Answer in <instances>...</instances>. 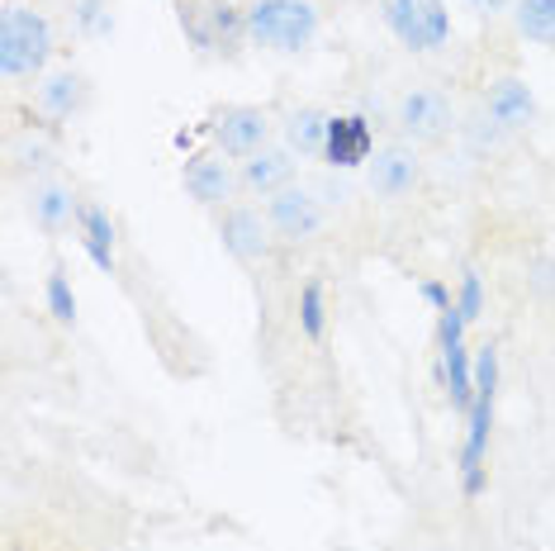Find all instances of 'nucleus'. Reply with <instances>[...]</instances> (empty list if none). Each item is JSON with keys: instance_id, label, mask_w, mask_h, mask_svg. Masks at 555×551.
I'll return each mask as SVG.
<instances>
[{"instance_id": "f257e3e1", "label": "nucleus", "mask_w": 555, "mask_h": 551, "mask_svg": "<svg viewBox=\"0 0 555 551\" xmlns=\"http://www.w3.org/2000/svg\"><path fill=\"white\" fill-rule=\"evenodd\" d=\"M494 405H499V347L475 353V405L465 413V447H461V490L465 499L485 495V452L494 433Z\"/></svg>"}, {"instance_id": "f03ea898", "label": "nucleus", "mask_w": 555, "mask_h": 551, "mask_svg": "<svg viewBox=\"0 0 555 551\" xmlns=\"http://www.w3.org/2000/svg\"><path fill=\"white\" fill-rule=\"evenodd\" d=\"M247 20V39L257 48H271V53H305L319 39L323 20L313 0H251L243 10Z\"/></svg>"}, {"instance_id": "7ed1b4c3", "label": "nucleus", "mask_w": 555, "mask_h": 551, "mask_svg": "<svg viewBox=\"0 0 555 551\" xmlns=\"http://www.w3.org/2000/svg\"><path fill=\"white\" fill-rule=\"evenodd\" d=\"M53 57V24L34 5H10L0 15V77H39Z\"/></svg>"}, {"instance_id": "20e7f679", "label": "nucleus", "mask_w": 555, "mask_h": 551, "mask_svg": "<svg viewBox=\"0 0 555 551\" xmlns=\"http://www.w3.org/2000/svg\"><path fill=\"white\" fill-rule=\"evenodd\" d=\"M380 20L409 53H437L451 39L447 0H380Z\"/></svg>"}, {"instance_id": "39448f33", "label": "nucleus", "mask_w": 555, "mask_h": 551, "mask_svg": "<svg viewBox=\"0 0 555 551\" xmlns=\"http://www.w3.org/2000/svg\"><path fill=\"white\" fill-rule=\"evenodd\" d=\"M465 329H470V323L461 319L456 305H451L447 315H441V323H437V337H441V385H447L451 405H456L461 413H470V405H475V353L465 347Z\"/></svg>"}, {"instance_id": "423d86ee", "label": "nucleus", "mask_w": 555, "mask_h": 551, "mask_svg": "<svg viewBox=\"0 0 555 551\" xmlns=\"http://www.w3.org/2000/svg\"><path fill=\"white\" fill-rule=\"evenodd\" d=\"M451 100L437 91V86H413L409 95L399 100V129L413 138V143H437V138L451 133Z\"/></svg>"}, {"instance_id": "0eeeda50", "label": "nucleus", "mask_w": 555, "mask_h": 551, "mask_svg": "<svg viewBox=\"0 0 555 551\" xmlns=\"http://www.w3.org/2000/svg\"><path fill=\"white\" fill-rule=\"evenodd\" d=\"M209 133H214V143H219V153L223 157H257L261 148H267V138H271V119L261 115L257 105H229L219 119L209 124Z\"/></svg>"}, {"instance_id": "6e6552de", "label": "nucleus", "mask_w": 555, "mask_h": 551, "mask_svg": "<svg viewBox=\"0 0 555 551\" xmlns=\"http://www.w3.org/2000/svg\"><path fill=\"white\" fill-rule=\"evenodd\" d=\"M267 219L281 238L305 243V238H313L323 229V205H319L313 191H305V185H285V191L267 195Z\"/></svg>"}, {"instance_id": "1a4fd4ad", "label": "nucleus", "mask_w": 555, "mask_h": 551, "mask_svg": "<svg viewBox=\"0 0 555 551\" xmlns=\"http://www.w3.org/2000/svg\"><path fill=\"white\" fill-rule=\"evenodd\" d=\"M219 243H223V253L237 257V261H261L271 253V219L257 215V209H247V205L223 209Z\"/></svg>"}, {"instance_id": "9d476101", "label": "nucleus", "mask_w": 555, "mask_h": 551, "mask_svg": "<svg viewBox=\"0 0 555 551\" xmlns=\"http://www.w3.org/2000/svg\"><path fill=\"white\" fill-rule=\"evenodd\" d=\"M371 148H375V133H371V119L365 115H333L327 119L323 162L333 171H351V167H361V162H371Z\"/></svg>"}, {"instance_id": "9b49d317", "label": "nucleus", "mask_w": 555, "mask_h": 551, "mask_svg": "<svg viewBox=\"0 0 555 551\" xmlns=\"http://www.w3.org/2000/svg\"><path fill=\"white\" fill-rule=\"evenodd\" d=\"M423 181V162L418 153H413L409 143H389L375 153L371 162V191L380 195V200H403V195H413V185Z\"/></svg>"}, {"instance_id": "f8f14e48", "label": "nucleus", "mask_w": 555, "mask_h": 551, "mask_svg": "<svg viewBox=\"0 0 555 551\" xmlns=\"http://www.w3.org/2000/svg\"><path fill=\"white\" fill-rule=\"evenodd\" d=\"M181 185H185V195H191L195 205L214 209V205H223V200H233L237 177H233V167L219 153H195L181 167Z\"/></svg>"}, {"instance_id": "ddd939ff", "label": "nucleus", "mask_w": 555, "mask_h": 551, "mask_svg": "<svg viewBox=\"0 0 555 551\" xmlns=\"http://www.w3.org/2000/svg\"><path fill=\"white\" fill-rule=\"evenodd\" d=\"M485 115L494 119L503 133L527 129V124L537 119V95H532V86H527L522 77H499L494 86H489V95H485Z\"/></svg>"}, {"instance_id": "4468645a", "label": "nucleus", "mask_w": 555, "mask_h": 551, "mask_svg": "<svg viewBox=\"0 0 555 551\" xmlns=\"http://www.w3.org/2000/svg\"><path fill=\"white\" fill-rule=\"evenodd\" d=\"M237 181L257 195L285 191V185H295V153H289V148H261L257 157L243 162V177Z\"/></svg>"}, {"instance_id": "2eb2a0df", "label": "nucleus", "mask_w": 555, "mask_h": 551, "mask_svg": "<svg viewBox=\"0 0 555 551\" xmlns=\"http://www.w3.org/2000/svg\"><path fill=\"white\" fill-rule=\"evenodd\" d=\"M77 223H81V247H86V257H91V267L115 276V219H109V209L81 205Z\"/></svg>"}, {"instance_id": "dca6fc26", "label": "nucleus", "mask_w": 555, "mask_h": 551, "mask_svg": "<svg viewBox=\"0 0 555 551\" xmlns=\"http://www.w3.org/2000/svg\"><path fill=\"white\" fill-rule=\"evenodd\" d=\"M327 119L333 115H323L319 105H299V110H289L285 124H281V133H285V148L295 157H323V143H327Z\"/></svg>"}, {"instance_id": "f3484780", "label": "nucleus", "mask_w": 555, "mask_h": 551, "mask_svg": "<svg viewBox=\"0 0 555 551\" xmlns=\"http://www.w3.org/2000/svg\"><path fill=\"white\" fill-rule=\"evenodd\" d=\"M77 209H81V200L72 195L67 185H57V181L39 185V191H34V200H29V219L39 223L43 233H62L72 219H77Z\"/></svg>"}, {"instance_id": "a211bd4d", "label": "nucleus", "mask_w": 555, "mask_h": 551, "mask_svg": "<svg viewBox=\"0 0 555 551\" xmlns=\"http://www.w3.org/2000/svg\"><path fill=\"white\" fill-rule=\"evenodd\" d=\"M86 105V81L77 72H48L39 86V110L48 119H72Z\"/></svg>"}, {"instance_id": "6ab92c4d", "label": "nucleus", "mask_w": 555, "mask_h": 551, "mask_svg": "<svg viewBox=\"0 0 555 551\" xmlns=\"http://www.w3.org/2000/svg\"><path fill=\"white\" fill-rule=\"evenodd\" d=\"M513 24L527 43L555 48V0H513Z\"/></svg>"}, {"instance_id": "aec40b11", "label": "nucleus", "mask_w": 555, "mask_h": 551, "mask_svg": "<svg viewBox=\"0 0 555 551\" xmlns=\"http://www.w3.org/2000/svg\"><path fill=\"white\" fill-rule=\"evenodd\" d=\"M299 333L309 337V343H319L327 333V299H323V281H305V291H299Z\"/></svg>"}, {"instance_id": "412c9836", "label": "nucleus", "mask_w": 555, "mask_h": 551, "mask_svg": "<svg viewBox=\"0 0 555 551\" xmlns=\"http://www.w3.org/2000/svg\"><path fill=\"white\" fill-rule=\"evenodd\" d=\"M43 299H48V315H53L57 323H77V291H72V281H67V271L62 267L48 271Z\"/></svg>"}, {"instance_id": "4be33fe9", "label": "nucleus", "mask_w": 555, "mask_h": 551, "mask_svg": "<svg viewBox=\"0 0 555 551\" xmlns=\"http://www.w3.org/2000/svg\"><path fill=\"white\" fill-rule=\"evenodd\" d=\"M72 24H77L86 39H105V34L115 29L109 0H77V5H72Z\"/></svg>"}, {"instance_id": "5701e85b", "label": "nucleus", "mask_w": 555, "mask_h": 551, "mask_svg": "<svg viewBox=\"0 0 555 551\" xmlns=\"http://www.w3.org/2000/svg\"><path fill=\"white\" fill-rule=\"evenodd\" d=\"M456 309H461V319H465V323H475L479 315H485V281H479V271H475V267H465V271H461Z\"/></svg>"}, {"instance_id": "b1692460", "label": "nucleus", "mask_w": 555, "mask_h": 551, "mask_svg": "<svg viewBox=\"0 0 555 551\" xmlns=\"http://www.w3.org/2000/svg\"><path fill=\"white\" fill-rule=\"evenodd\" d=\"M418 295H423L427 305L437 309V315H447V309L456 305V299H451V291H447V285H441V281H423V285H418Z\"/></svg>"}, {"instance_id": "393cba45", "label": "nucleus", "mask_w": 555, "mask_h": 551, "mask_svg": "<svg viewBox=\"0 0 555 551\" xmlns=\"http://www.w3.org/2000/svg\"><path fill=\"white\" fill-rule=\"evenodd\" d=\"M470 10H479V15H499V10H508L513 0H465Z\"/></svg>"}]
</instances>
